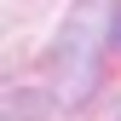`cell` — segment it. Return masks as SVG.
Returning <instances> with one entry per match:
<instances>
[{
	"instance_id": "6da1fadb",
	"label": "cell",
	"mask_w": 121,
	"mask_h": 121,
	"mask_svg": "<svg viewBox=\"0 0 121 121\" xmlns=\"http://www.w3.org/2000/svg\"><path fill=\"white\" fill-rule=\"evenodd\" d=\"M115 40V23H110V0H81V12L69 17L64 40H58V58H52V75H58V92L69 104L92 92L98 81V52Z\"/></svg>"
}]
</instances>
